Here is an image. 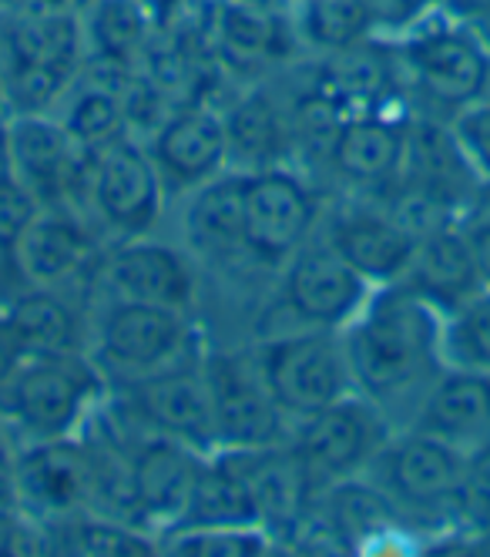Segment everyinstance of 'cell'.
<instances>
[{
  "label": "cell",
  "mask_w": 490,
  "mask_h": 557,
  "mask_svg": "<svg viewBox=\"0 0 490 557\" xmlns=\"http://www.w3.org/2000/svg\"><path fill=\"white\" fill-rule=\"evenodd\" d=\"M88 64L105 74H138L158 27L135 0H85L81 4Z\"/></svg>",
  "instance_id": "obj_24"
},
{
  "label": "cell",
  "mask_w": 490,
  "mask_h": 557,
  "mask_svg": "<svg viewBox=\"0 0 490 557\" xmlns=\"http://www.w3.org/2000/svg\"><path fill=\"white\" fill-rule=\"evenodd\" d=\"M225 4H253V8H282L285 0H225Z\"/></svg>",
  "instance_id": "obj_42"
},
{
  "label": "cell",
  "mask_w": 490,
  "mask_h": 557,
  "mask_svg": "<svg viewBox=\"0 0 490 557\" xmlns=\"http://www.w3.org/2000/svg\"><path fill=\"white\" fill-rule=\"evenodd\" d=\"M0 323L11 333L21 356H68L88 352L91 323L61 286H24L0 309Z\"/></svg>",
  "instance_id": "obj_23"
},
{
  "label": "cell",
  "mask_w": 490,
  "mask_h": 557,
  "mask_svg": "<svg viewBox=\"0 0 490 557\" xmlns=\"http://www.w3.org/2000/svg\"><path fill=\"white\" fill-rule=\"evenodd\" d=\"M406 426L440 436L470 457L490 447V373L443 367Z\"/></svg>",
  "instance_id": "obj_22"
},
{
  "label": "cell",
  "mask_w": 490,
  "mask_h": 557,
  "mask_svg": "<svg viewBox=\"0 0 490 557\" xmlns=\"http://www.w3.org/2000/svg\"><path fill=\"white\" fill-rule=\"evenodd\" d=\"M11 111H8V98H4V85H0V122H4Z\"/></svg>",
  "instance_id": "obj_43"
},
{
  "label": "cell",
  "mask_w": 490,
  "mask_h": 557,
  "mask_svg": "<svg viewBox=\"0 0 490 557\" xmlns=\"http://www.w3.org/2000/svg\"><path fill=\"white\" fill-rule=\"evenodd\" d=\"M201 356L151 376L114 383V404L132 430L169 436L198 454H216L212 393Z\"/></svg>",
  "instance_id": "obj_10"
},
{
  "label": "cell",
  "mask_w": 490,
  "mask_h": 557,
  "mask_svg": "<svg viewBox=\"0 0 490 557\" xmlns=\"http://www.w3.org/2000/svg\"><path fill=\"white\" fill-rule=\"evenodd\" d=\"M253 363L290 423L356 393L343 330L285 326L266 333L253 349Z\"/></svg>",
  "instance_id": "obj_6"
},
{
  "label": "cell",
  "mask_w": 490,
  "mask_h": 557,
  "mask_svg": "<svg viewBox=\"0 0 490 557\" xmlns=\"http://www.w3.org/2000/svg\"><path fill=\"white\" fill-rule=\"evenodd\" d=\"M225 135H229V169L256 172L285 165V154L293 145L290 108H282L266 88H249L222 108Z\"/></svg>",
  "instance_id": "obj_26"
},
{
  "label": "cell",
  "mask_w": 490,
  "mask_h": 557,
  "mask_svg": "<svg viewBox=\"0 0 490 557\" xmlns=\"http://www.w3.org/2000/svg\"><path fill=\"white\" fill-rule=\"evenodd\" d=\"M105 376L88 352L21 356L14 373L0 386V426L14 444H45L85 433Z\"/></svg>",
  "instance_id": "obj_4"
},
{
  "label": "cell",
  "mask_w": 490,
  "mask_h": 557,
  "mask_svg": "<svg viewBox=\"0 0 490 557\" xmlns=\"http://www.w3.org/2000/svg\"><path fill=\"white\" fill-rule=\"evenodd\" d=\"M443 11H451L490 54V0H446Z\"/></svg>",
  "instance_id": "obj_38"
},
{
  "label": "cell",
  "mask_w": 490,
  "mask_h": 557,
  "mask_svg": "<svg viewBox=\"0 0 490 557\" xmlns=\"http://www.w3.org/2000/svg\"><path fill=\"white\" fill-rule=\"evenodd\" d=\"M201 367H206L212 393L216 454L262 450L290 441L293 423L275 407L272 393L253 363V352H212L201 356Z\"/></svg>",
  "instance_id": "obj_12"
},
{
  "label": "cell",
  "mask_w": 490,
  "mask_h": 557,
  "mask_svg": "<svg viewBox=\"0 0 490 557\" xmlns=\"http://www.w3.org/2000/svg\"><path fill=\"white\" fill-rule=\"evenodd\" d=\"M474 457L417 426H396L366 470L400 524H461L467 521Z\"/></svg>",
  "instance_id": "obj_2"
},
{
  "label": "cell",
  "mask_w": 490,
  "mask_h": 557,
  "mask_svg": "<svg viewBox=\"0 0 490 557\" xmlns=\"http://www.w3.org/2000/svg\"><path fill=\"white\" fill-rule=\"evenodd\" d=\"M446 132H451L470 175L490 185V95L457 111L451 122H446Z\"/></svg>",
  "instance_id": "obj_34"
},
{
  "label": "cell",
  "mask_w": 490,
  "mask_h": 557,
  "mask_svg": "<svg viewBox=\"0 0 490 557\" xmlns=\"http://www.w3.org/2000/svg\"><path fill=\"white\" fill-rule=\"evenodd\" d=\"M128 487H132V517L145 528L169 531L198 481L201 467L212 454H198L169 436L155 433H128Z\"/></svg>",
  "instance_id": "obj_20"
},
{
  "label": "cell",
  "mask_w": 490,
  "mask_h": 557,
  "mask_svg": "<svg viewBox=\"0 0 490 557\" xmlns=\"http://www.w3.org/2000/svg\"><path fill=\"white\" fill-rule=\"evenodd\" d=\"M98 256L95 232L77 209L40 206L11 252L24 286H64Z\"/></svg>",
  "instance_id": "obj_21"
},
{
  "label": "cell",
  "mask_w": 490,
  "mask_h": 557,
  "mask_svg": "<svg viewBox=\"0 0 490 557\" xmlns=\"http://www.w3.org/2000/svg\"><path fill=\"white\" fill-rule=\"evenodd\" d=\"M319 238L373 289L403 283L414 265L420 232L396 209H340L319 225Z\"/></svg>",
  "instance_id": "obj_19"
},
{
  "label": "cell",
  "mask_w": 490,
  "mask_h": 557,
  "mask_svg": "<svg viewBox=\"0 0 490 557\" xmlns=\"http://www.w3.org/2000/svg\"><path fill=\"white\" fill-rule=\"evenodd\" d=\"M17 363H21V349L14 346V339L4 330V323H0V386H4V380L14 373Z\"/></svg>",
  "instance_id": "obj_40"
},
{
  "label": "cell",
  "mask_w": 490,
  "mask_h": 557,
  "mask_svg": "<svg viewBox=\"0 0 490 557\" xmlns=\"http://www.w3.org/2000/svg\"><path fill=\"white\" fill-rule=\"evenodd\" d=\"M8 178H14L11 172V148H8V117L0 122V185H4Z\"/></svg>",
  "instance_id": "obj_41"
},
{
  "label": "cell",
  "mask_w": 490,
  "mask_h": 557,
  "mask_svg": "<svg viewBox=\"0 0 490 557\" xmlns=\"http://www.w3.org/2000/svg\"><path fill=\"white\" fill-rule=\"evenodd\" d=\"M172 528H266L256 497L232 454H212L206 460L192 487V497Z\"/></svg>",
  "instance_id": "obj_28"
},
{
  "label": "cell",
  "mask_w": 490,
  "mask_h": 557,
  "mask_svg": "<svg viewBox=\"0 0 490 557\" xmlns=\"http://www.w3.org/2000/svg\"><path fill=\"white\" fill-rule=\"evenodd\" d=\"M198 24L219 71H232L238 77L275 71L303 51L296 21L285 11V4L253 8L225 4V0H201Z\"/></svg>",
  "instance_id": "obj_14"
},
{
  "label": "cell",
  "mask_w": 490,
  "mask_h": 557,
  "mask_svg": "<svg viewBox=\"0 0 490 557\" xmlns=\"http://www.w3.org/2000/svg\"><path fill=\"white\" fill-rule=\"evenodd\" d=\"M443 360L446 367L490 373V289H480L464 306L446 312Z\"/></svg>",
  "instance_id": "obj_33"
},
{
  "label": "cell",
  "mask_w": 490,
  "mask_h": 557,
  "mask_svg": "<svg viewBox=\"0 0 490 557\" xmlns=\"http://www.w3.org/2000/svg\"><path fill=\"white\" fill-rule=\"evenodd\" d=\"M403 283L414 286L424 299H430L443 315L483 289L461 222H440L420 232L414 265Z\"/></svg>",
  "instance_id": "obj_25"
},
{
  "label": "cell",
  "mask_w": 490,
  "mask_h": 557,
  "mask_svg": "<svg viewBox=\"0 0 490 557\" xmlns=\"http://www.w3.org/2000/svg\"><path fill=\"white\" fill-rule=\"evenodd\" d=\"M279 306L290 315V326L343 330L370 299L373 286L350 269L319 232L279 265Z\"/></svg>",
  "instance_id": "obj_13"
},
{
  "label": "cell",
  "mask_w": 490,
  "mask_h": 557,
  "mask_svg": "<svg viewBox=\"0 0 490 557\" xmlns=\"http://www.w3.org/2000/svg\"><path fill=\"white\" fill-rule=\"evenodd\" d=\"M414 122L411 111L396 114L393 108L356 111L346 114L336 128V138L326 151V169L340 182L363 191H387L396 188L411 162Z\"/></svg>",
  "instance_id": "obj_17"
},
{
  "label": "cell",
  "mask_w": 490,
  "mask_h": 557,
  "mask_svg": "<svg viewBox=\"0 0 490 557\" xmlns=\"http://www.w3.org/2000/svg\"><path fill=\"white\" fill-rule=\"evenodd\" d=\"M461 228H464V238H467V249H470L480 286L490 289V209L474 212L470 219L461 222Z\"/></svg>",
  "instance_id": "obj_37"
},
{
  "label": "cell",
  "mask_w": 490,
  "mask_h": 557,
  "mask_svg": "<svg viewBox=\"0 0 490 557\" xmlns=\"http://www.w3.org/2000/svg\"><path fill=\"white\" fill-rule=\"evenodd\" d=\"M88 356L105 383H128L188 360H198V330L192 312L108 299L91 320Z\"/></svg>",
  "instance_id": "obj_5"
},
{
  "label": "cell",
  "mask_w": 490,
  "mask_h": 557,
  "mask_svg": "<svg viewBox=\"0 0 490 557\" xmlns=\"http://www.w3.org/2000/svg\"><path fill=\"white\" fill-rule=\"evenodd\" d=\"M40 544L61 554H88V557H145L158 550V537H151L142 524L125 521L105 510H81L64 521H51L37 528Z\"/></svg>",
  "instance_id": "obj_30"
},
{
  "label": "cell",
  "mask_w": 490,
  "mask_h": 557,
  "mask_svg": "<svg viewBox=\"0 0 490 557\" xmlns=\"http://www.w3.org/2000/svg\"><path fill=\"white\" fill-rule=\"evenodd\" d=\"M188 249L212 259H245L242 243V175L229 169L188 195Z\"/></svg>",
  "instance_id": "obj_29"
},
{
  "label": "cell",
  "mask_w": 490,
  "mask_h": 557,
  "mask_svg": "<svg viewBox=\"0 0 490 557\" xmlns=\"http://www.w3.org/2000/svg\"><path fill=\"white\" fill-rule=\"evenodd\" d=\"M8 148L14 178L37 206L81 212L77 198H85L88 151L74 145L54 114H8Z\"/></svg>",
  "instance_id": "obj_16"
},
{
  "label": "cell",
  "mask_w": 490,
  "mask_h": 557,
  "mask_svg": "<svg viewBox=\"0 0 490 557\" xmlns=\"http://www.w3.org/2000/svg\"><path fill=\"white\" fill-rule=\"evenodd\" d=\"M279 547L266 528H172L158 534V550L179 557H262Z\"/></svg>",
  "instance_id": "obj_32"
},
{
  "label": "cell",
  "mask_w": 490,
  "mask_h": 557,
  "mask_svg": "<svg viewBox=\"0 0 490 557\" xmlns=\"http://www.w3.org/2000/svg\"><path fill=\"white\" fill-rule=\"evenodd\" d=\"M40 206L34 202V195L17 182V178H8L0 185V256L11 262V252L17 246L21 232L27 228V222L34 219Z\"/></svg>",
  "instance_id": "obj_35"
},
{
  "label": "cell",
  "mask_w": 490,
  "mask_h": 557,
  "mask_svg": "<svg viewBox=\"0 0 490 557\" xmlns=\"http://www.w3.org/2000/svg\"><path fill=\"white\" fill-rule=\"evenodd\" d=\"M242 175V243L245 259L279 269L322 225L319 198L309 182L290 169L272 165Z\"/></svg>",
  "instance_id": "obj_9"
},
{
  "label": "cell",
  "mask_w": 490,
  "mask_h": 557,
  "mask_svg": "<svg viewBox=\"0 0 490 557\" xmlns=\"http://www.w3.org/2000/svg\"><path fill=\"white\" fill-rule=\"evenodd\" d=\"M396 423L363 393H350L343 400L322 407L293 423L290 450L316 494L346 481H359L373 467L377 454L390 441Z\"/></svg>",
  "instance_id": "obj_7"
},
{
  "label": "cell",
  "mask_w": 490,
  "mask_h": 557,
  "mask_svg": "<svg viewBox=\"0 0 490 557\" xmlns=\"http://www.w3.org/2000/svg\"><path fill=\"white\" fill-rule=\"evenodd\" d=\"M98 447L88 436L77 433L17 447V504L37 528L81 510H98Z\"/></svg>",
  "instance_id": "obj_11"
},
{
  "label": "cell",
  "mask_w": 490,
  "mask_h": 557,
  "mask_svg": "<svg viewBox=\"0 0 490 557\" xmlns=\"http://www.w3.org/2000/svg\"><path fill=\"white\" fill-rule=\"evenodd\" d=\"M4 504H17V444L0 426V507Z\"/></svg>",
  "instance_id": "obj_39"
},
{
  "label": "cell",
  "mask_w": 490,
  "mask_h": 557,
  "mask_svg": "<svg viewBox=\"0 0 490 557\" xmlns=\"http://www.w3.org/2000/svg\"><path fill=\"white\" fill-rule=\"evenodd\" d=\"M299 41L319 58L340 54L380 37L377 17L366 0H296L293 11Z\"/></svg>",
  "instance_id": "obj_31"
},
{
  "label": "cell",
  "mask_w": 490,
  "mask_h": 557,
  "mask_svg": "<svg viewBox=\"0 0 490 557\" xmlns=\"http://www.w3.org/2000/svg\"><path fill=\"white\" fill-rule=\"evenodd\" d=\"M446 315L414 286H380L343 326L353 386L396 426H406L420 396L446 367Z\"/></svg>",
  "instance_id": "obj_1"
},
{
  "label": "cell",
  "mask_w": 490,
  "mask_h": 557,
  "mask_svg": "<svg viewBox=\"0 0 490 557\" xmlns=\"http://www.w3.org/2000/svg\"><path fill=\"white\" fill-rule=\"evenodd\" d=\"M166 182H161L145 141L118 138L98 151H88L85 175V219L91 215L111 243L151 235L166 209Z\"/></svg>",
  "instance_id": "obj_8"
},
{
  "label": "cell",
  "mask_w": 490,
  "mask_h": 557,
  "mask_svg": "<svg viewBox=\"0 0 490 557\" xmlns=\"http://www.w3.org/2000/svg\"><path fill=\"white\" fill-rule=\"evenodd\" d=\"M366 4H370V11L377 17L380 37H393L411 24L430 17L433 11H440L446 0H366Z\"/></svg>",
  "instance_id": "obj_36"
},
{
  "label": "cell",
  "mask_w": 490,
  "mask_h": 557,
  "mask_svg": "<svg viewBox=\"0 0 490 557\" xmlns=\"http://www.w3.org/2000/svg\"><path fill=\"white\" fill-rule=\"evenodd\" d=\"M98 283L108 299H128L169 309H195L198 299V272L188 252L158 243L151 235L121 238L101 256Z\"/></svg>",
  "instance_id": "obj_18"
},
{
  "label": "cell",
  "mask_w": 490,
  "mask_h": 557,
  "mask_svg": "<svg viewBox=\"0 0 490 557\" xmlns=\"http://www.w3.org/2000/svg\"><path fill=\"white\" fill-rule=\"evenodd\" d=\"M118 77H125V74H105V71L85 67V74L77 77L71 91L61 98V104L54 108V117L74 138L77 148L98 151L118 138L132 135L128 111L118 91Z\"/></svg>",
  "instance_id": "obj_27"
},
{
  "label": "cell",
  "mask_w": 490,
  "mask_h": 557,
  "mask_svg": "<svg viewBox=\"0 0 490 557\" xmlns=\"http://www.w3.org/2000/svg\"><path fill=\"white\" fill-rule=\"evenodd\" d=\"M387 41L406 98L420 104L430 122L437 117L446 125L457 111L490 95V54L451 11L440 8Z\"/></svg>",
  "instance_id": "obj_3"
},
{
  "label": "cell",
  "mask_w": 490,
  "mask_h": 557,
  "mask_svg": "<svg viewBox=\"0 0 490 557\" xmlns=\"http://www.w3.org/2000/svg\"><path fill=\"white\" fill-rule=\"evenodd\" d=\"M145 148L166 191L192 195L229 172V135L222 108L209 101L175 104L145 135Z\"/></svg>",
  "instance_id": "obj_15"
}]
</instances>
